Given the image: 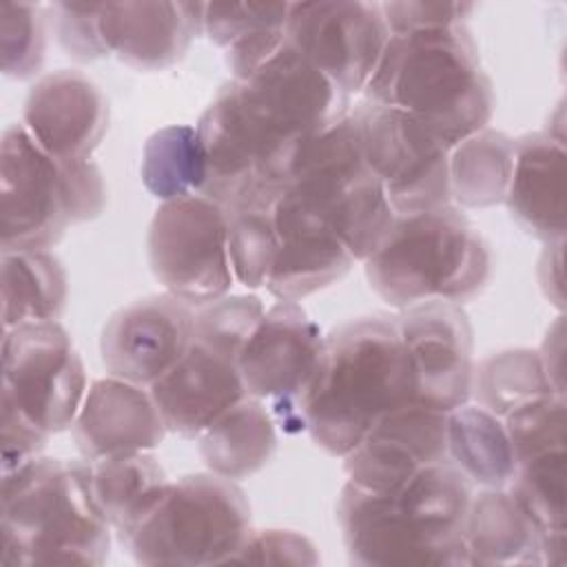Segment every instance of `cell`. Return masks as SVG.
Returning a JSON list of instances; mask_svg holds the SVG:
<instances>
[{
    "label": "cell",
    "mask_w": 567,
    "mask_h": 567,
    "mask_svg": "<svg viewBox=\"0 0 567 567\" xmlns=\"http://www.w3.org/2000/svg\"><path fill=\"white\" fill-rule=\"evenodd\" d=\"M66 272L49 250L2 252V326L58 321L66 306Z\"/></svg>",
    "instance_id": "cell-29"
},
{
    "label": "cell",
    "mask_w": 567,
    "mask_h": 567,
    "mask_svg": "<svg viewBox=\"0 0 567 567\" xmlns=\"http://www.w3.org/2000/svg\"><path fill=\"white\" fill-rule=\"evenodd\" d=\"M565 135L540 131L516 140L505 195L512 219L545 244L565 241Z\"/></svg>",
    "instance_id": "cell-23"
},
{
    "label": "cell",
    "mask_w": 567,
    "mask_h": 567,
    "mask_svg": "<svg viewBox=\"0 0 567 567\" xmlns=\"http://www.w3.org/2000/svg\"><path fill=\"white\" fill-rule=\"evenodd\" d=\"M281 193L326 224L354 261H365L396 219L383 186L363 159L350 111L299 148Z\"/></svg>",
    "instance_id": "cell-8"
},
{
    "label": "cell",
    "mask_w": 567,
    "mask_h": 567,
    "mask_svg": "<svg viewBox=\"0 0 567 567\" xmlns=\"http://www.w3.org/2000/svg\"><path fill=\"white\" fill-rule=\"evenodd\" d=\"M447 458V412L421 403L383 414L343 456L348 483L368 492H392L421 470Z\"/></svg>",
    "instance_id": "cell-17"
},
{
    "label": "cell",
    "mask_w": 567,
    "mask_h": 567,
    "mask_svg": "<svg viewBox=\"0 0 567 567\" xmlns=\"http://www.w3.org/2000/svg\"><path fill=\"white\" fill-rule=\"evenodd\" d=\"M22 126L60 162L91 159L109 128V100L84 73L60 69L29 89Z\"/></svg>",
    "instance_id": "cell-18"
},
{
    "label": "cell",
    "mask_w": 567,
    "mask_h": 567,
    "mask_svg": "<svg viewBox=\"0 0 567 567\" xmlns=\"http://www.w3.org/2000/svg\"><path fill=\"white\" fill-rule=\"evenodd\" d=\"M95 498L122 543L153 514L171 481L151 452L109 456L91 463Z\"/></svg>",
    "instance_id": "cell-26"
},
{
    "label": "cell",
    "mask_w": 567,
    "mask_h": 567,
    "mask_svg": "<svg viewBox=\"0 0 567 567\" xmlns=\"http://www.w3.org/2000/svg\"><path fill=\"white\" fill-rule=\"evenodd\" d=\"M447 458L483 489L507 487L516 474V456L501 416L463 403L447 412Z\"/></svg>",
    "instance_id": "cell-28"
},
{
    "label": "cell",
    "mask_w": 567,
    "mask_h": 567,
    "mask_svg": "<svg viewBox=\"0 0 567 567\" xmlns=\"http://www.w3.org/2000/svg\"><path fill=\"white\" fill-rule=\"evenodd\" d=\"M323 341L319 326L297 301L279 299L266 308L237 357L248 396L268 401L286 430H306L301 399L317 372Z\"/></svg>",
    "instance_id": "cell-13"
},
{
    "label": "cell",
    "mask_w": 567,
    "mask_h": 567,
    "mask_svg": "<svg viewBox=\"0 0 567 567\" xmlns=\"http://www.w3.org/2000/svg\"><path fill=\"white\" fill-rule=\"evenodd\" d=\"M394 326L414 374V403L452 412L470 401L474 377L472 323L458 303L403 308Z\"/></svg>",
    "instance_id": "cell-15"
},
{
    "label": "cell",
    "mask_w": 567,
    "mask_h": 567,
    "mask_svg": "<svg viewBox=\"0 0 567 567\" xmlns=\"http://www.w3.org/2000/svg\"><path fill=\"white\" fill-rule=\"evenodd\" d=\"M86 396V374L58 321L22 323L2 337V410L44 436L73 425Z\"/></svg>",
    "instance_id": "cell-10"
},
{
    "label": "cell",
    "mask_w": 567,
    "mask_h": 567,
    "mask_svg": "<svg viewBox=\"0 0 567 567\" xmlns=\"http://www.w3.org/2000/svg\"><path fill=\"white\" fill-rule=\"evenodd\" d=\"M390 35L465 24L476 9L472 2H379Z\"/></svg>",
    "instance_id": "cell-40"
},
{
    "label": "cell",
    "mask_w": 567,
    "mask_h": 567,
    "mask_svg": "<svg viewBox=\"0 0 567 567\" xmlns=\"http://www.w3.org/2000/svg\"><path fill=\"white\" fill-rule=\"evenodd\" d=\"M279 190H252L230 206H224L233 275L246 288L268 284L279 246L275 228V202Z\"/></svg>",
    "instance_id": "cell-32"
},
{
    "label": "cell",
    "mask_w": 567,
    "mask_h": 567,
    "mask_svg": "<svg viewBox=\"0 0 567 567\" xmlns=\"http://www.w3.org/2000/svg\"><path fill=\"white\" fill-rule=\"evenodd\" d=\"M472 394L481 408L503 419L527 401L558 392L547 379L538 350L509 348L485 357L474 368Z\"/></svg>",
    "instance_id": "cell-34"
},
{
    "label": "cell",
    "mask_w": 567,
    "mask_h": 567,
    "mask_svg": "<svg viewBox=\"0 0 567 567\" xmlns=\"http://www.w3.org/2000/svg\"><path fill=\"white\" fill-rule=\"evenodd\" d=\"M348 111V95L286 42L224 84L195 124L206 162L199 195L230 206L252 190H279L299 148Z\"/></svg>",
    "instance_id": "cell-1"
},
{
    "label": "cell",
    "mask_w": 567,
    "mask_h": 567,
    "mask_svg": "<svg viewBox=\"0 0 567 567\" xmlns=\"http://www.w3.org/2000/svg\"><path fill=\"white\" fill-rule=\"evenodd\" d=\"M465 549L467 565H543L540 532L507 487L472 494Z\"/></svg>",
    "instance_id": "cell-24"
},
{
    "label": "cell",
    "mask_w": 567,
    "mask_h": 567,
    "mask_svg": "<svg viewBox=\"0 0 567 567\" xmlns=\"http://www.w3.org/2000/svg\"><path fill=\"white\" fill-rule=\"evenodd\" d=\"M275 228L279 246L266 288L277 299L299 301L323 290L354 264L346 244L281 190L275 202Z\"/></svg>",
    "instance_id": "cell-22"
},
{
    "label": "cell",
    "mask_w": 567,
    "mask_h": 567,
    "mask_svg": "<svg viewBox=\"0 0 567 567\" xmlns=\"http://www.w3.org/2000/svg\"><path fill=\"white\" fill-rule=\"evenodd\" d=\"M51 13L58 42L71 58L80 62L106 58V49L97 31V4L55 2Z\"/></svg>",
    "instance_id": "cell-39"
},
{
    "label": "cell",
    "mask_w": 567,
    "mask_h": 567,
    "mask_svg": "<svg viewBox=\"0 0 567 567\" xmlns=\"http://www.w3.org/2000/svg\"><path fill=\"white\" fill-rule=\"evenodd\" d=\"M543 368L547 372V379L551 381L554 390L558 394H565L563 385V319L556 321V326L547 332L543 348L538 350Z\"/></svg>",
    "instance_id": "cell-42"
},
{
    "label": "cell",
    "mask_w": 567,
    "mask_h": 567,
    "mask_svg": "<svg viewBox=\"0 0 567 567\" xmlns=\"http://www.w3.org/2000/svg\"><path fill=\"white\" fill-rule=\"evenodd\" d=\"M350 113L363 159L383 186L394 215L452 204L450 148L425 124L399 109L368 100Z\"/></svg>",
    "instance_id": "cell-12"
},
{
    "label": "cell",
    "mask_w": 567,
    "mask_h": 567,
    "mask_svg": "<svg viewBox=\"0 0 567 567\" xmlns=\"http://www.w3.org/2000/svg\"><path fill=\"white\" fill-rule=\"evenodd\" d=\"M204 2L97 4V31L106 55L140 71L168 69L202 31Z\"/></svg>",
    "instance_id": "cell-20"
},
{
    "label": "cell",
    "mask_w": 567,
    "mask_h": 567,
    "mask_svg": "<svg viewBox=\"0 0 567 567\" xmlns=\"http://www.w3.org/2000/svg\"><path fill=\"white\" fill-rule=\"evenodd\" d=\"M106 186L91 159L60 162L22 124L2 133L0 244L2 252L49 250L73 224L95 219Z\"/></svg>",
    "instance_id": "cell-7"
},
{
    "label": "cell",
    "mask_w": 567,
    "mask_h": 567,
    "mask_svg": "<svg viewBox=\"0 0 567 567\" xmlns=\"http://www.w3.org/2000/svg\"><path fill=\"white\" fill-rule=\"evenodd\" d=\"M288 13L290 2H204L202 33L224 49L239 80L286 44Z\"/></svg>",
    "instance_id": "cell-25"
},
{
    "label": "cell",
    "mask_w": 567,
    "mask_h": 567,
    "mask_svg": "<svg viewBox=\"0 0 567 567\" xmlns=\"http://www.w3.org/2000/svg\"><path fill=\"white\" fill-rule=\"evenodd\" d=\"M365 100L399 109L454 148L485 128L494 89L465 24L390 35Z\"/></svg>",
    "instance_id": "cell-4"
},
{
    "label": "cell",
    "mask_w": 567,
    "mask_h": 567,
    "mask_svg": "<svg viewBox=\"0 0 567 567\" xmlns=\"http://www.w3.org/2000/svg\"><path fill=\"white\" fill-rule=\"evenodd\" d=\"M470 501L472 483L452 463L430 465L383 494L346 483L337 523L348 558L363 567L467 565Z\"/></svg>",
    "instance_id": "cell-2"
},
{
    "label": "cell",
    "mask_w": 567,
    "mask_h": 567,
    "mask_svg": "<svg viewBox=\"0 0 567 567\" xmlns=\"http://www.w3.org/2000/svg\"><path fill=\"white\" fill-rule=\"evenodd\" d=\"M47 31L38 4H0V58L2 73L13 80L33 78L44 62Z\"/></svg>",
    "instance_id": "cell-35"
},
{
    "label": "cell",
    "mask_w": 567,
    "mask_h": 567,
    "mask_svg": "<svg viewBox=\"0 0 567 567\" xmlns=\"http://www.w3.org/2000/svg\"><path fill=\"white\" fill-rule=\"evenodd\" d=\"M2 565H102L111 525L95 498L91 463L38 456L2 474Z\"/></svg>",
    "instance_id": "cell-5"
},
{
    "label": "cell",
    "mask_w": 567,
    "mask_h": 567,
    "mask_svg": "<svg viewBox=\"0 0 567 567\" xmlns=\"http://www.w3.org/2000/svg\"><path fill=\"white\" fill-rule=\"evenodd\" d=\"M199 454L208 472L239 481L266 467L277 450V432L264 401L246 396L199 436Z\"/></svg>",
    "instance_id": "cell-27"
},
{
    "label": "cell",
    "mask_w": 567,
    "mask_h": 567,
    "mask_svg": "<svg viewBox=\"0 0 567 567\" xmlns=\"http://www.w3.org/2000/svg\"><path fill=\"white\" fill-rule=\"evenodd\" d=\"M195 308L164 292L135 299L115 310L100 337L106 372L151 388L188 350Z\"/></svg>",
    "instance_id": "cell-16"
},
{
    "label": "cell",
    "mask_w": 567,
    "mask_h": 567,
    "mask_svg": "<svg viewBox=\"0 0 567 567\" xmlns=\"http://www.w3.org/2000/svg\"><path fill=\"white\" fill-rule=\"evenodd\" d=\"M516 467L534 456L565 450V396L545 394L503 416Z\"/></svg>",
    "instance_id": "cell-37"
},
{
    "label": "cell",
    "mask_w": 567,
    "mask_h": 567,
    "mask_svg": "<svg viewBox=\"0 0 567 567\" xmlns=\"http://www.w3.org/2000/svg\"><path fill=\"white\" fill-rule=\"evenodd\" d=\"M148 390L166 430L182 439H197L226 410L248 396L237 359L197 339Z\"/></svg>",
    "instance_id": "cell-19"
},
{
    "label": "cell",
    "mask_w": 567,
    "mask_h": 567,
    "mask_svg": "<svg viewBox=\"0 0 567 567\" xmlns=\"http://www.w3.org/2000/svg\"><path fill=\"white\" fill-rule=\"evenodd\" d=\"M230 563L252 565H317L315 545L292 529H259L250 532Z\"/></svg>",
    "instance_id": "cell-38"
},
{
    "label": "cell",
    "mask_w": 567,
    "mask_h": 567,
    "mask_svg": "<svg viewBox=\"0 0 567 567\" xmlns=\"http://www.w3.org/2000/svg\"><path fill=\"white\" fill-rule=\"evenodd\" d=\"M565 450L518 463L509 494L540 532L543 565L565 563Z\"/></svg>",
    "instance_id": "cell-31"
},
{
    "label": "cell",
    "mask_w": 567,
    "mask_h": 567,
    "mask_svg": "<svg viewBox=\"0 0 567 567\" xmlns=\"http://www.w3.org/2000/svg\"><path fill=\"white\" fill-rule=\"evenodd\" d=\"M516 140L509 135L481 128L450 148V199L465 208H487L505 202Z\"/></svg>",
    "instance_id": "cell-30"
},
{
    "label": "cell",
    "mask_w": 567,
    "mask_h": 567,
    "mask_svg": "<svg viewBox=\"0 0 567 567\" xmlns=\"http://www.w3.org/2000/svg\"><path fill=\"white\" fill-rule=\"evenodd\" d=\"M71 432L82 458L93 463L151 452L168 430L148 388L109 374L89 385Z\"/></svg>",
    "instance_id": "cell-21"
},
{
    "label": "cell",
    "mask_w": 567,
    "mask_h": 567,
    "mask_svg": "<svg viewBox=\"0 0 567 567\" xmlns=\"http://www.w3.org/2000/svg\"><path fill=\"white\" fill-rule=\"evenodd\" d=\"M266 308L255 295H224L195 308L193 339L237 359Z\"/></svg>",
    "instance_id": "cell-36"
},
{
    "label": "cell",
    "mask_w": 567,
    "mask_h": 567,
    "mask_svg": "<svg viewBox=\"0 0 567 567\" xmlns=\"http://www.w3.org/2000/svg\"><path fill=\"white\" fill-rule=\"evenodd\" d=\"M140 173L146 190L162 202L197 195L206 179L197 128L173 124L155 131L144 144Z\"/></svg>",
    "instance_id": "cell-33"
},
{
    "label": "cell",
    "mask_w": 567,
    "mask_h": 567,
    "mask_svg": "<svg viewBox=\"0 0 567 567\" xmlns=\"http://www.w3.org/2000/svg\"><path fill=\"white\" fill-rule=\"evenodd\" d=\"M414 403V374L394 317L370 315L332 330L301 399L310 439L343 458L388 412Z\"/></svg>",
    "instance_id": "cell-3"
},
{
    "label": "cell",
    "mask_w": 567,
    "mask_h": 567,
    "mask_svg": "<svg viewBox=\"0 0 567 567\" xmlns=\"http://www.w3.org/2000/svg\"><path fill=\"white\" fill-rule=\"evenodd\" d=\"M388 40L379 2H290L286 42L348 97L365 91Z\"/></svg>",
    "instance_id": "cell-14"
},
{
    "label": "cell",
    "mask_w": 567,
    "mask_h": 567,
    "mask_svg": "<svg viewBox=\"0 0 567 567\" xmlns=\"http://www.w3.org/2000/svg\"><path fill=\"white\" fill-rule=\"evenodd\" d=\"M363 264L370 288L399 310L423 301H472L492 272L487 241L452 204L396 215L385 241Z\"/></svg>",
    "instance_id": "cell-6"
},
{
    "label": "cell",
    "mask_w": 567,
    "mask_h": 567,
    "mask_svg": "<svg viewBox=\"0 0 567 567\" xmlns=\"http://www.w3.org/2000/svg\"><path fill=\"white\" fill-rule=\"evenodd\" d=\"M538 279L547 299L563 308V241L547 244V250L538 264Z\"/></svg>",
    "instance_id": "cell-41"
},
{
    "label": "cell",
    "mask_w": 567,
    "mask_h": 567,
    "mask_svg": "<svg viewBox=\"0 0 567 567\" xmlns=\"http://www.w3.org/2000/svg\"><path fill=\"white\" fill-rule=\"evenodd\" d=\"M252 532L244 489L215 472L171 481L126 547L140 565H224Z\"/></svg>",
    "instance_id": "cell-9"
},
{
    "label": "cell",
    "mask_w": 567,
    "mask_h": 567,
    "mask_svg": "<svg viewBox=\"0 0 567 567\" xmlns=\"http://www.w3.org/2000/svg\"><path fill=\"white\" fill-rule=\"evenodd\" d=\"M148 266L164 290L197 308L228 295L226 208L204 195L162 202L148 226Z\"/></svg>",
    "instance_id": "cell-11"
}]
</instances>
